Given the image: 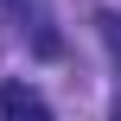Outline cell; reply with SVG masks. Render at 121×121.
<instances>
[{"mask_svg": "<svg viewBox=\"0 0 121 121\" xmlns=\"http://www.w3.org/2000/svg\"><path fill=\"white\" fill-rule=\"evenodd\" d=\"M0 121H51V102L32 83H0Z\"/></svg>", "mask_w": 121, "mask_h": 121, "instance_id": "obj_1", "label": "cell"}]
</instances>
